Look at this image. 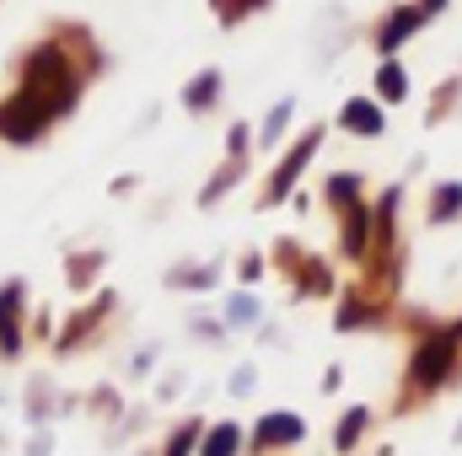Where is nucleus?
I'll use <instances>...</instances> for the list:
<instances>
[{"mask_svg": "<svg viewBox=\"0 0 462 456\" xmlns=\"http://www.w3.org/2000/svg\"><path fill=\"white\" fill-rule=\"evenodd\" d=\"M103 269H108V252H70V263H65V279H70V290H92Z\"/></svg>", "mask_w": 462, "mask_h": 456, "instance_id": "nucleus-13", "label": "nucleus"}, {"mask_svg": "<svg viewBox=\"0 0 462 456\" xmlns=\"http://www.w3.org/2000/svg\"><path fill=\"white\" fill-rule=\"evenodd\" d=\"M0 408H5V392H0Z\"/></svg>", "mask_w": 462, "mask_h": 456, "instance_id": "nucleus-32", "label": "nucleus"}, {"mask_svg": "<svg viewBox=\"0 0 462 456\" xmlns=\"http://www.w3.org/2000/svg\"><path fill=\"white\" fill-rule=\"evenodd\" d=\"M345 129H355V134H376V129H382V114H376L371 103H349L345 108Z\"/></svg>", "mask_w": 462, "mask_h": 456, "instance_id": "nucleus-22", "label": "nucleus"}, {"mask_svg": "<svg viewBox=\"0 0 462 456\" xmlns=\"http://www.w3.org/2000/svg\"><path fill=\"white\" fill-rule=\"evenodd\" d=\"M307 441V419L296 408H269L253 419L247 430V456H280V451H296Z\"/></svg>", "mask_w": 462, "mask_h": 456, "instance_id": "nucleus-3", "label": "nucleus"}, {"mask_svg": "<svg viewBox=\"0 0 462 456\" xmlns=\"http://www.w3.org/2000/svg\"><path fill=\"white\" fill-rule=\"evenodd\" d=\"M457 343H462V328L430 333V339L420 343V349H414V360H409L414 387H441V381H447V370H452V360H457Z\"/></svg>", "mask_w": 462, "mask_h": 456, "instance_id": "nucleus-6", "label": "nucleus"}, {"mask_svg": "<svg viewBox=\"0 0 462 456\" xmlns=\"http://www.w3.org/2000/svg\"><path fill=\"white\" fill-rule=\"evenodd\" d=\"M129 456H156V446H134Z\"/></svg>", "mask_w": 462, "mask_h": 456, "instance_id": "nucleus-31", "label": "nucleus"}, {"mask_svg": "<svg viewBox=\"0 0 462 456\" xmlns=\"http://www.w3.org/2000/svg\"><path fill=\"white\" fill-rule=\"evenodd\" d=\"M339 381H345V370H339V365H328V376H323V392H339Z\"/></svg>", "mask_w": 462, "mask_h": 456, "instance_id": "nucleus-29", "label": "nucleus"}, {"mask_svg": "<svg viewBox=\"0 0 462 456\" xmlns=\"http://www.w3.org/2000/svg\"><path fill=\"white\" fill-rule=\"evenodd\" d=\"M199 456H247V424L242 419H210Z\"/></svg>", "mask_w": 462, "mask_h": 456, "instance_id": "nucleus-11", "label": "nucleus"}, {"mask_svg": "<svg viewBox=\"0 0 462 456\" xmlns=\"http://www.w3.org/2000/svg\"><path fill=\"white\" fill-rule=\"evenodd\" d=\"M216 279H221L216 263H178V269H167V285L172 290H210Z\"/></svg>", "mask_w": 462, "mask_h": 456, "instance_id": "nucleus-14", "label": "nucleus"}, {"mask_svg": "<svg viewBox=\"0 0 462 456\" xmlns=\"http://www.w3.org/2000/svg\"><path fill=\"white\" fill-rule=\"evenodd\" d=\"M221 317H226V328H253V323L263 317V306H258V296L236 290V296L226 301V312H221Z\"/></svg>", "mask_w": 462, "mask_h": 456, "instance_id": "nucleus-16", "label": "nucleus"}, {"mask_svg": "<svg viewBox=\"0 0 462 456\" xmlns=\"http://www.w3.org/2000/svg\"><path fill=\"white\" fill-rule=\"evenodd\" d=\"M60 451V435H54V424H43V430H27L22 435V446H16V456H54Z\"/></svg>", "mask_w": 462, "mask_h": 456, "instance_id": "nucleus-20", "label": "nucleus"}, {"mask_svg": "<svg viewBox=\"0 0 462 456\" xmlns=\"http://www.w3.org/2000/svg\"><path fill=\"white\" fill-rule=\"evenodd\" d=\"M376 87H382V97H393V103H398V97H403V70H393V65H387Z\"/></svg>", "mask_w": 462, "mask_h": 456, "instance_id": "nucleus-27", "label": "nucleus"}, {"mask_svg": "<svg viewBox=\"0 0 462 456\" xmlns=\"http://www.w3.org/2000/svg\"><path fill=\"white\" fill-rule=\"evenodd\" d=\"M156 360H162V343H140L134 360H129V370H124V381H151L156 376Z\"/></svg>", "mask_w": 462, "mask_h": 456, "instance_id": "nucleus-18", "label": "nucleus"}, {"mask_svg": "<svg viewBox=\"0 0 462 456\" xmlns=\"http://www.w3.org/2000/svg\"><path fill=\"white\" fill-rule=\"evenodd\" d=\"M81 414L92 424H114L118 414H124V392H118L114 381H97L92 392H81Z\"/></svg>", "mask_w": 462, "mask_h": 456, "instance_id": "nucleus-12", "label": "nucleus"}, {"mask_svg": "<svg viewBox=\"0 0 462 456\" xmlns=\"http://www.w3.org/2000/svg\"><path fill=\"white\" fill-rule=\"evenodd\" d=\"M189 392V370H167V376H156V387H151V403L162 408V403H178Z\"/></svg>", "mask_w": 462, "mask_h": 456, "instance_id": "nucleus-19", "label": "nucleus"}, {"mask_svg": "<svg viewBox=\"0 0 462 456\" xmlns=\"http://www.w3.org/2000/svg\"><path fill=\"white\" fill-rule=\"evenodd\" d=\"M457 205H462V188H441V194H436V221L457 215Z\"/></svg>", "mask_w": 462, "mask_h": 456, "instance_id": "nucleus-26", "label": "nucleus"}, {"mask_svg": "<svg viewBox=\"0 0 462 456\" xmlns=\"http://www.w3.org/2000/svg\"><path fill=\"white\" fill-rule=\"evenodd\" d=\"M189 339L194 343H210V349H221V343L231 339V328H226V317H189Z\"/></svg>", "mask_w": 462, "mask_h": 456, "instance_id": "nucleus-17", "label": "nucleus"}, {"mask_svg": "<svg viewBox=\"0 0 462 456\" xmlns=\"http://www.w3.org/2000/svg\"><path fill=\"white\" fill-rule=\"evenodd\" d=\"M49 123H54V114H49L32 92H16L11 103H0V140H11V145H32V140H43Z\"/></svg>", "mask_w": 462, "mask_h": 456, "instance_id": "nucleus-5", "label": "nucleus"}, {"mask_svg": "<svg viewBox=\"0 0 462 456\" xmlns=\"http://www.w3.org/2000/svg\"><path fill=\"white\" fill-rule=\"evenodd\" d=\"M236 274H242V285H253V279L263 274V258H258V252H247V258L236 263Z\"/></svg>", "mask_w": 462, "mask_h": 456, "instance_id": "nucleus-28", "label": "nucleus"}, {"mask_svg": "<svg viewBox=\"0 0 462 456\" xmlns=\"http://www.w3.org/2000/svg\"><path fill=\"white\" fill-rule=\"evenodd\" d=\"M365 430H371V408H349L345 419L334 424V451L349 456L355 446H360V435H365Z\"/></svg>", "mask_w": 462, "mask_h": 456, "instance_id": "nucleus-15", "label": "nucleus"}, {"mask_svg": "<svg viewBox=\"0 0 462 456\" xmlns=\"http://www.w3.org/2000/svg\"><path fill=\"white\" fill-rule=\"evenodd\" d=\"M151 424H156V419H151V408H145V403H134V408H124V414H118L114 424H103V446H108V451H134V441H140Z\"/></svg>", "mask_w": 462, "mask_h": 456, "instance_id": "nucleus-10", "label": "nucleus"}, {"mask_svg": "<svg viewBox=\"0 0 462 456\" xmlns=\"http://www.w3.org/2000/svg\"><path fill=\"white\" fill-rule=\"evenodd\" d=\"M16 446H22V441H16L11 430H0V456H16Z\"/></svg>", "mask_w": 462, "mask_h": 456, "instance_id": "nucleus-30", "label": "nucleus"}, {"mask_svg": "<svg viewBox=\"0 0 462 456\" xmlns=\"http://www.w3.org/2000/svg\"><path fill=\"white\" fill-rule=\"evenodd\" d=\"M216 92H221V76H216V70H210V76H199V81H194V87H189V97H183V103H189V108H194V114H199V108H205V103H216Z\"/></svg>", "mask_w": 462, "mask_h": 456, "instance_id": "nucleus-25", "label": "nucleus"}, {"mask_svg": "<svg viewBox=\"0 0 462 456\" xmlns=\"http://www.w3.org/2000/svg\"><path fill=\"white\" fill-rule=\"evenodd\" d=\"M236 178H242V161H226V167H221V172H216V178L205 183V194H199V205H216V199L226 194L231 183H236Z\"/></svg>", "mask_w": 462, "mask_h": 456, "instance_id": "nucleus-23", "label": "nucleus"}, {"mask_svg": "<svg viewBox=\"0 0 462 456\" xmlns=\"http://www.w3.org/2000/svg\"><path fill=\"white\" fill-rule=\"evenodd\" d=\"M253 392H258V365H231V376H226V397L247 403Z\"/></svg>", "mask_w": 462, "mask_h": 456, "instance_id": "nucleus-21", "label": "nucleus"}, {"mask_svg": "<svg viewBox=\"0 0 462 456\" xmlns=\"http://www.w3.org/2000/svg\"><path fill=\"white\" fill-rule=\"evenodd\" d=\"M27 92L60 118V114H70V103H76V76H70V65H65L54 49H43V54H32V65H27Z\"/></svg>", "mask_w": 462, "mask_h": 456, "instance_id": "nucleus-1", "label": "nucleus"}, {"mask_svg": "<svg viewBox=\"0 0 462 456\" xmlns=\"http://www.w3.org/2000/svg\"><path fill=\"white\" fill-rule=\"evenodd\" d=\"M114 306H118V296H108V290H103V296H97L92 306L70 312V317H65V328L54 333V354H60V360H70L76 349H87V343H92L97 333H103V323L114 317Z\"/></svg>", "mask_w": 462, "mask_h": 456, "instance_id": "nucleus-4", "label": "nucleus"}, {"mask_svg": "<svg viewBox=\"0 0 462 456\" xmlns=\"http://www.w3.org/2000/svg\"><path fill=\"white\" fill-rule=\"evenodd\" d=\"M414 22H420V11H398V16L382 27V49H398V38H409V32H414Z\"/></svg>", "mask_w": 462, "mask_h": 456, "instance_id": "nucleus-24", "label": "nucleus"}, {"mask_svg": "<svg viewBox=\"0 0 462 456\" xmlns=\"http://www.w3.org/2000/svg\"><path fill=\"white\" fill-rule=\"evenodd\" d=\"M205 414H183V419H172L167 430H162V441H156V456H199V441H205Z\"/></svg>", "mask_w": 462, "mask_h": 456, "instance_id": "nucleus-9", "label": "nucleus"}, {"mask_svg": "<svg viewBox=\"0 0 462 456\" xmlns=\"http://www.w3.org/2000/svg\"><path fill=\"white\" fill-rule=\"evenodd\" d=\"M280 456H285V451H280Z\"/></svg>", "mask_w": 462, "mask_h": 456, "instance_id": "nucleus-33", "label": "nucleus"}, {"mask_svg": "<svg viewBox=\"0 0 462 456\" xmlns=\"http://www.w3.org/2000/svg\"><path fill=\"white\" fill-rule=\"evenodd\" d=\"M318 140H323V134L312 129V134H307V140H301V145H296V150H291V156H285L280 167H274V178H269V188H263V205H280V199H291V188H296V178H301V167L312 161V150H318Z\"/></svg>", "mask_w": 462, "mask_h": 456, "instance_id": "nucleus-8", "label": "nucleus"}, {"mask_svg": "<svg viewBox=\"0 0 462 456\" xmlns=\"http://www.w3.org/2000/svg\"><path fill=\"white\" fill-rule=\"evenodd\" d=\"M60 403H65V392L54 387V376H49V370H38V376H27V381H22V424H27V430L54 424V419H60Z\"/></svg>", "mask_w": 462, "mask_h": 456, "instance_id": "nucleus-7", "label": "nucleus"}, {"mask_svg": "<svg viewBox=\"0 0 462 456\" xmlns=\"http://www.w3.org/2000/svg\"><path fill=\"white\" fill-rule=\"evenodd\" d=\"M32 343V317H27V279L0 285V365H16Z\"/></svg>", "mask_w": 462, "mask_h": 456, "instance_id": "nucleus-2", "label": "nucleus"}]
</instances>
